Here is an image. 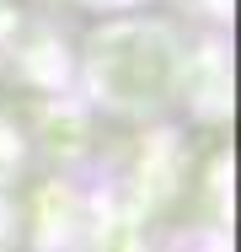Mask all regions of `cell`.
Segmentation results:
<instances>
[]
</instances>
